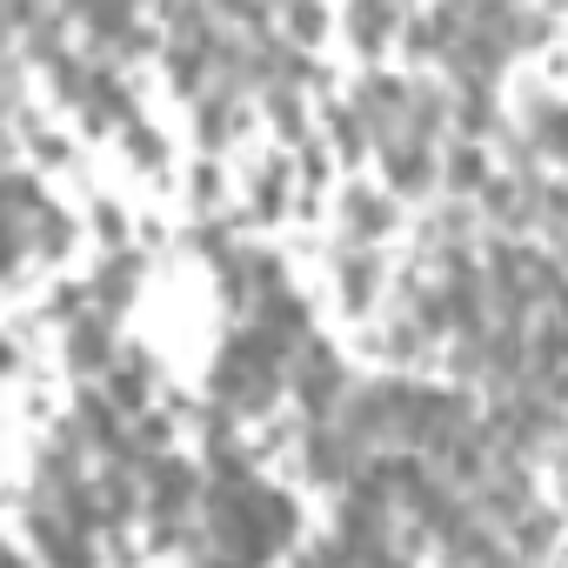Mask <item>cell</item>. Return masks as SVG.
Masks as SVG:
<instances>
[{"instance_id": "obj_1", "label": "cell", "mask_w": 568, "mask_h": 568, "mask_svg": "<svg viewBox=\"0 0 568 568\" xmlns=\"http://www.w3.org/2000/svg\"><path fill=\"white\" fill-rule=\"evenodd\" d=\"M288 388H295V402H302L308 422H335L342 402H348V368H342V355L328 342L308 335L302 355H295V368H288Z\"/></svg>"}, {"instance_id": "obj_2", "label": "cell", "mask_w": 568, "mask_h": 568, "mask_svg": "<svg viewBox=\"0 0 568 568\" xmlns=\"http://www.w3.org/2000/svg\"><path fill=\"white\" fill-rule=\"evenodd\" d=\"M61 362H68V375H81V382H108L114 362H121L114 315H108V308H88L81 322H68V328H61Z\"/></svg>"}, {"instance_id": "obj_3", "label": "cell", "mask_w": 568, "mask_h": 568, "mask_svg": "<svg viewBox=\"0 0 568 568\" xmlns=\"http://www.w3.org/2000/svg\"><path fill=\"white\" fill-rule=\"evenodd\" d=\"M435 181H442V154H435V141H415L408 128L382 141V187H388L395 201H422Z\"/></svg>"}, {"instance_id": "obj_4", "label": "cell", "mask_w": 568, "mask_h": 568, "mask_svg": "<svg viewBox=\"0 0 568 568\" xmlns=\"http://www.w3.org/2000/svg\"><path fill=\"white\" fill-rule=\"evenodd\" d=\"M368 462V448H355L342 435V422H308V442H302V475L315 488H348V475Z\"/></svg>"}, {"instance_id": "obj_5", "label": "cell", "mask_w": 568, "mask_h": 568, "mask_svg": "<svg viewBox=\"0 0 568 568\" xmlns=\"http://www.w3.org/2000/svg\"><path fill=\"white\" fill-rule=\"evenodd\" d=\"M141 481H148V515L154 521H181L194 501H201V475L174 455V448H161V455H148V468H141Z\"/></svg>"}, {"instance_id": "obj_6", "label": "cell", "mask_w": 568, "mask_h": 568, "mask_svg": "<svg viewBox=\"0 0 568 568\" xmlns=\"http://www.w3.org/2000/svg\"><path fill=\"white\" fill-rule=\"evenodd\" d=\"M342 435L355 442V448H375V442H395V382H362V388H348V402H342Z\"/></svg>"}, {"instance_id": "obj_7", "label": "cell", "mask_w": 568, "mask_h": 568, "mask_svg": "<svg viewBox=\"0 0 568 568\" xmlns=\"http://www.w3.org/2000/svg\"><path fill=\"white\" fill-rule=\"evenodd\" d=\"M335 288H342V308L348 315H368L382 302V247L375 241H348L335 247Z\"/></svg>"}, {"instance_id": "obj_8", "label": "cell", "mask_w": 568, "mask_h": 568, "mask_svg": "<svg viewBox=\"0 0 568 568\" xmlns=\"http://www.w3.org/2000/svg\"><path fill=\"white\" fill-rule=\"evenodd\" d=\"M74 114L88 121V134H121V128L134 121V88H128L114 68H88V88H81Z\"/></svg>"}, {"instance_id": "obj_9", "label": "cell", "mask_w": 568, "mask_h": 568, "mask_svg": "<svg viewBox=\"0 0 568 568\" xmlns=\"http://www.w3.org/2000/svg\"><path fill=\"white\" fill-rule=\"evenodd\" d=\"M408 94H415V88L395 81V74H368V81H355V101H348V108L375 128V148H382L388 134H402V121H408Z\"/></svg>"}, {"instance_id": "obj_10", "label": "cell", "mask_w": 568, "mask_h": 568, "mask_svg": "<svg viewBox=\"0 0 568 568\" xmlns=\"http://www.w3.org/2000/svg\"><path fill=\"white\" fill-rule=\"evenodd\" d=\"M408 21V0H348V41L362 54H382Z\"/></svg>"}, {"instance_id": "obj_11", "label": "cell", "mask_w": 568, "mask_h": 568, "mask_svg": "<svg viewBox=\"0 0 568 568\" xmlns=\"http://www.w3.org/2000/svg\"><path fill=\"white\" fill-rule=\"evenodd\" d=\"M141 274H148V261H141L134 247H108V261H101V274H94V308L121 315V308L141 295Z\"/></svg>"}, {"instance_id": "obj_12", "label": "cell", "mask_w": 568, "mask_h": 568, "mask_svg": "<svg viewBox=\"0 0 568 568\" xmlns=\"http://www.w3.org/2000/svg\"><path fill=\"white\" fill-rule=\"evenodd\" d=\"M388 227H395V194H375V187L342 194V234L348 241H382Z\"/></svg>"}, {"instance_id": "obj_13", "label": "cell", "mask_w": 568, "mask_h": 568, "mask_svg": "<svg viewBox=\"0 0 568 568\" xmlns=\"http://www.w3.org/2000/svg\"><path fill=\"white\" fill-rule=\"evenodd\" d=\"M194 128H201V148H207V154L227 148V141L241 134V94L221 88V81H214V94H194Z\"/></svg>"}, {"instance_id": "obj_14", "label": "cell", "mask_w": 568, "mask_h": 568, "mask_svg": "<svg viewBox=\"0 0 568 568\" xmlns=\"http://www.w3.org/2000/svg\"><path fill=\"white\" fill-rule=\"evenodd\" d=\"M442 181H448L455 194H481V187L495 181V168H488V154H481V141H468V134H455V141H448V154H442Z\"/></svg>"}, {"instance_id": "obj_15", "label": "cell", "mask_w": 568, "mask_h": 568, "mask_svg": "<svg viewBox=\"0 0 568 568\" xmlns=\"http://www.w3.org/2000/svg\"><path fill=\"white\" fill-rule=\"evenodd\" d=\"M108 388H114V402H121L128 415H141V408H154V362H148L141 348H121V362H114V375H108Z\"/></svg>"}, {"instance_id": "obj_16", "label": "cell", "mask_w": 568, "mask_h": 568, "mask_svg": "<svg viewBox=\"0 0 568 568\" xmlns=\"http://www.w3.org/2000/svg\"><path fill=\"white\" fill-rule=\"evenodd\" d=\"M415 141H442L448 128H455V94L448 88H415L408 94V121H402Z\"/></svg>"}, {"instance_id": "obj_17", "label": "cell", "mask_w": 568, "mask_h": 568, "mask_svg": "<svg viewBox=\"0 0 568 568\" xmlns=\"http://www.w3.org/2000/svg\"><path fill=\"white\" fill-rule=\"evenodd\" d=\"M308 88H261V114L281 141H308Z\"/></svg>"}, {"instance_id": "obj_18", "label": "cell", "mask_w": 568, "mask_h": 568, "mask_svg": "<svg viewBox=\"0 0 568 568\" xmlns=\"http://www.w3.org/2000/svg\"><path fill=\"white\" fill-rule=\"evenodd\" d=\"M455 134H468V141H481V134H501L495 88H455Z\"/></svg>"}, {"instance_id": "obj_19", "label": "cell", "mask_w": 568, "mask_h": 568, "mask_svg": "<svg viewBox=\"0 0 568 568\" xmlns=\"http://www.w3.org/2000/svg\"><path fill=\"white\" fill-rule=\"evenodd\" d=\"M261 322H267V328H281L288 342H308V335H315V328H308V302L288 288V281H281L274 295H261Z\"/></svg>"}, {"instance_id": "obj_20", "label": "cell", "mask_w": 568, "mask_h": 568, "mask_svg": "<svg viewBox=\"0 0 568 568\" xmlns=\"http://www.w3.org/2000/svg\"><path fill=\"white\" fill-rule=\"evenodd\" d=\"M121 154H128L141 174H168V134H161V128H148L141 114L121 128Z\"/></svg>"}, {"instance_id": "obj_21", "label": "cell", "mask_w": 568, "mask_h": 568, "mask_svg": "<svg viewBox=\"0 0 568 568\" xmlns=\"http://www.w3.org/2000/svg\"><path fill=\"white\" fill-rule=\"evenodd\" d=\"M281 34L295 48H322L328 41V8L322 0H281Z\"/></svg>"}, {"instance_id": "obj_22", "label": "cell", "mask_w": 568, "mask_h": 568, "mask_svg": "<svg viewBox=\"0 0 568 568\" xmlns=\"http://www.w3.org/2000/svg\"><path fill=\"white\" fill-rule=\"evenodd\" d=\"M281 207H288V168L267 161V168H254V181H247V214H254V221H274Z\"/></svg>"}, {"instance_id": "obj_23", "label": "cell", "mask_w": 568, "mask_h": 568, "mask_svg": "<svg viewBox=\"0 0 568 568\" xmlns=\"http://www.w3.org/2000/svg\"><path fill=\"white\" fill-rule=\"evenodd\" d=\"M555 528H561L555 508H528V515L508 528V548H515V555H548V548H555Z\"/></svg>"}, {"instance_id": "obj_24", "label": "cell", "mask_w": 568, "mask_h": 568, "mask_svg": "<svg viewBox=\"0 0 568 568\" xmlns=\"http://www.w3.org/2000/svg\"><path fill=\"white\" fill-rule=\"evenodd\" d=\"M328 141H335L342 161H362V154L375 148V128H368L355 108H335V114H328Z\"/></svg>"}, {"instance_id": "obj_25", "label": "cell", "mask_w": 568, "mask_h": 568, "mask_svg": "<svg viewBox=\"0 0 568 568\" xmlns=\"http://www.w3.org/2000/svg\"><path fill=\"white\" fill-rule=\"evenodd\" d=\"M28 227H34V254H41V261H61V254L74 247V221H68V214H61L54 201H48V207H41V214H34Z\"/></svg>"}, {"instance_id": "obj_26", "label": "cell", "mask_w": 568, "mask_h": 568, "mask_svg": "<svg viewBox=\"0 0 568 568\" xmlns=\"http://www.w3.org/2000/svg\"><path fill=\"white\" fill-rule=\"evenodd\" d=\"M528 121H535V141H541V154L568 168V108H561V101H541Z\"/></svg>"}, {"instance_id": "obj_27", "label": "cell", "mask_w": 568, "mask_h": 568, "mask_svg": "<svg viewBox=\"0 0 568 568\" xmlns=\"http://www.w3.org/2000/svg\"><path fill=\"white\" fill-rule=\"evenodd\" d=\"M207 8L227 28H241V34H267V8H274V0H207Z\"/></svg>"}, {"instance_id": "obj_28", "label": "cell", "mask_w": 568, "mask_h": 568, "mask_svg": "<svg viewBox=\"0 0 568 568\" xmlns=\"http://www.w3.org/2000/svg\"><path fill=\"white\" fill-rule=\"evenodd\" d=\"M48 207V194H41V181L28 174V168H14V181H8V214H21V221H34Z\"/></svg>"}, {"instance_id": "obj_29", "label": "cell", "mask_w": 568, "mask_h": 568, "mask_svg": "<svg viewBox=\"0 0 568 568\" xmlns=\"http://www.w3.org/2000/svg\"><path fill=\"white\" fill-rule=\"evenodd\" d=\"M94 234H101L108 247H128V214H121L114 201H94Z\"/></svg>"}, {"instance_id": "obj_30", "label": "cell", "mask_w": 568, "mask_h": 568, "mask_svg": "<svg viewBox=\"0 0 568 568\" xmlns=\"http://www.w3.org/2000/svg\"><path fill=\"white\" fill-rule=\"evenodd\" d=\"M541 221H548L555 234H568V181H548V187H541Z\"/></svg>"}, {"instance_id": "obj_31", "label": "cell", "mask_w": 568, "mask_h": 568, "mask_svg": "<svg viewBox=\"0 0 568 568\" xmlns=\"http://www.w3.org/2000/svg\"><path fill=\"white\" fill-rule=\"evenodd\" d=\"M302 174L308 181H328V148L322 141H302Z\"/></svg>"}]
</instances>
